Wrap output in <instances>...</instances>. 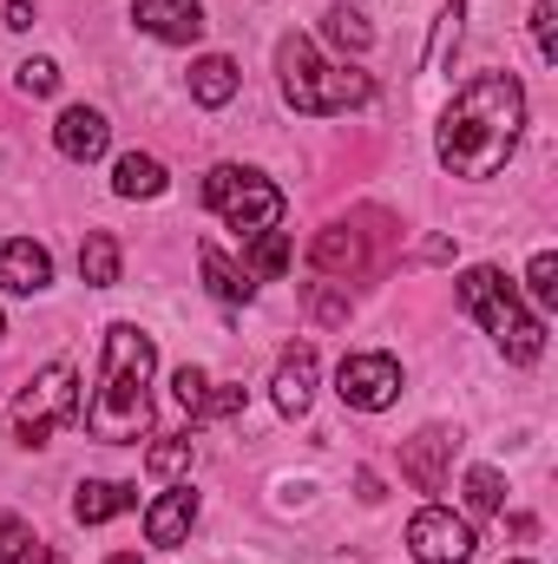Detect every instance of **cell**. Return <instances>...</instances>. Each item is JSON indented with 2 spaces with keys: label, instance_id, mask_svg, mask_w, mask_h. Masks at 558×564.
Instances as JSON below:
<instances>
[{
  "label": "cell",
  "instance_id": "cell-14",
  "mask_svg": "<svg viewBox=\"0 0 558 564\" xmlns=\"http://www.w3.org/2000/svg\"><path fill=\"white\" fill-rule=\"evenodd\" d=\"M309 401H315V348L296 341L277 361V408L282 414H309Z\"/></svg>",
  "mask_w": 558,
  "mask_h": 564
},
{
  "label": "cell",
  "instance_id": "cell-19",
  "mask_svg": "<svg viewBox=\"0 0 558 564\" xmlns=\"http://www.w3.org/2000/svg\"><path fill=\"white\" fill-rule=\"evenodd\" d=\"M79 276L93 282V289H112V282H119V243H112L106 230H93V237L79 243Z\"/></svg>",
  "mask_w": 558,
  "mask_h": 564
},
{
  "label": "cell",
  "instance_id": "cell-23",
  "mask_svg": "<svg viewBox=\"0 0 558 564\" xmlns=\"http://www.w3.org/2000/svg\"><path fill=\"white\" fill-rule=\"evenodd\" d=\"M329 40L348 46V53H368V46H375V26H368L355 7H329Z\"/></svg>",
  "mask_w": 558,
  "mask_h": 564
},
{
  "label": "cell",
  "instance_id": "cell-11",
  "mask_svg": "<svg viewBox=\"0 0 558 564\" xmlns=\"http://www.w3.org/2000/svg\"><path fill=\"white\" fill-rule=\"evenodd\" d=\"M46 282H53V257L33 237H7L0 243V289L7 295H40Z\"/></svg>",
  "mask_w": 558,
  "mask_h": 564
},
{
  "label": "cell",
  "instance_id": "cell-1",
  "mask_svg": "<svg viewBox=\"0 0 558 564\" xmlns=\"http://www.w3.org/2000/svg\"><path fill=\"white\" fill-rule=\"evenodd\" d=\"M519 132H526V86L513 73H480L440 112L433 151H440V164L453 177H493L513 158Z\"/></svg>",
  "mask_w": 558,
  "mask_h": 564
},
{
  "label": "cell",
  "instance_id": "cell-4",
  "mask_svg": "<svg viewBox=\"0 0 558 564\" xmlns=\"http://www.w3.org/2000/svg\"><path fill=\"white\" fill-rule=\"evenodd\" d=\"M460 302L486 322V335H493L513 361H539V355H546V322L513 295V282L500 276V270H486V263L466 270V276H460Z\"/></svg>",
  "mask_w": 558,
  "mask_h": 564
},
{
  "label": "cell",
  "instance_id": "cell-29",
  "mask_svg": "<svg viewBox=\"0 0 558 564\" xmlns=\"http://www.w3.org/2000/svg\"><path fill=\"white\" fill-rule=\"evenodd\" d=\"M309 315L335 328V322H348V295H335V289H322V282H309Z\"/></svg>",
  "mask_w": 558,
  "mask_h": 564
},
{
  "label": "cell",
  "instance_id": "cell-15",
  "mask_svg": "<svg viewBox=\"0 0 558 564\" xmlns=\"http://www.w3.org/2000/svg\"><path fill=\"white\" fill-rule=\"evenodd\" d=\"M132 506H139L132 486H119V479H86L79 499H73V519H79V525H106V519H119V512H132Z\"/></svg>",
  "mask_w": 558,
  "mask_h": 564
},
{
  "label": "cell",
  "instance_id": "cell-28",
  "mask_svg": "<svg viewBox=\"0 0 558 564\" xmlns=\"http://www.w3.org/2000/svg\"><path fill=\"white\" fill-rule=\"evenodd\" d=\"M20 93H26V99L60 93V66H53V59H26V66H20Z\"/></svg>",
  "mask_w": 558,
  "mask_h": 564
},
{
  "label": "cell",
  "instance_id": "cell-7",
  "mask_svg": "<svg viewBox=\"0 0 558 564\" xmlns=\"http://www.w3.org/2000/svg\"><path fill=\"white\" fill-rule=\"evenodd\" d=\"M335 394H342L348 408H362V414H382V408H395V394H401V361H395V355H348L342 375H335Z\"/></svg>",
  "mask_w": 558,
  "mask_h": 564
},
{
  "label": "cell",
  "instance_id": "cell-24",
  "mask_svg": "<svg viewBox=\"0 0 558 564\" xmlns=\"http://www.w3.org/2000/svg\"><path fill=\"white\" fill-rule=\"evenodd\" d=\"M466 506H473V512H500V506H506V486H500V473L473 466V473H466Z\"/></svg>",
  "mask_w": 558,
  "mask_h": 564
},
{
  "label": "cell",
  "instance_id": "cell-16",
  "mask_svg": "<svg viewBox=\"0 0 558 564\" xmlns=\"http://www.w3.org/2000/svg\"><path fill=\"white\" fill-rule=\"evenodd\" d=\"M309 263L329 270V276H355V270H362V230H348V224L322 230V237L309 243Z\"/></svg>",
  "mask_w": 558,
  "mask_h": 564
},
{
  "label": "cell",
  "instance_id": "cell-17",
  "mask_svg": "<svg viewBox=\"0 0 558 564\" xmlns=\"http://www.w3.org/2000/svg\"><path fill=\"white\" fill-rule=\"evenodd\" d=\"M191 99H197V106H230V99H237V66H230L224 53L197 59V66H191Z\"/></svg>",
  "mask_w": 558,
  "mask_h": 564
},
{
  "label": "cell",
  "instance_id": "cell-27",
  "mask_svg": "<svg viewBox=\"0 0 558 564\" xmlns=\"http://www.w3.org/2000/svg\"><path fill=\"white\" fill-rule=\"evenodd\" d=\"M26 558H33V532L13 512H0V564H26Z\"/></svg>",
  "mask_w": 558,
  "mask_h": 564
},
{
  "label": "cell",
  "instance_id": "cell-31",
  "mask_svg": "<svg viewBox=\"0 0 558 564\" xmlns=\"http://www.w3.org/2000/svg\"><path fill=\"white\" fill-rule=\"evenodd\" d=\"M237 408H244V388H217V394H204L197 414H217V421H224V414H237Z\"/></svg>",
  "mask_w": 558,
  "mask_h": 564
},
{
  "label": "cell",
  "instance_id": "cell-32",
  "mask_svg": "<svg viewBox=\"0 0 558 564\" xmlns=\"http://www.w3.org/2000/svg\"><path fill=\"white\" fill-rule=\"evenodd\" d=\"M7 26L26 33V26H33V7H26V0H7Z\"/></svg>",
  "mask_w": 558,
  "mask_h": 564
},
{
  "label": "cell",
  "instance_id": "cell-18",
  "mask_svg": "<svg viewBox=\"0 0 558 564\" xmlns=\"http://www.w3.org/2000/svg\"><path fill=\"white\" fill-rule=\"evenodd\" d=\"M112 191H119V197H158V191H164V164H158V158H144V151L119 158Z\"/></svg>",
  "mask_w": 558,
  "mask_h": 564
},
{
  "label": "cell",
  "instance_id": "cell-34",
  "mask_svg": "<svg viewBox=\"0 0 558 564\" xmlns=\"http://www.w3.org/2000/svg\"><path fill=\"white\" fill-rule=\"evenodd\" d=\"M106 564H139V552H112Z\"/></svg>",
  "mask_w": 558,
  "mask_h": 564
},
{
  "label": "cell",
  "instance_id": "cell-9",
  "mask_svg": "<svg viewBox=\"0 0 558 564\" xmlns=\"http://www.w3.org/2000/svg\"><path fill=\"white\" fill-rule=\"evenodd\" d=\"M53 144H60V158L93 164V158H106L112 126H106V112H93V106H66V112H60V126H53Z\"/></svg>",
  "mask_w": 558,
  "mask_h": 564
},
{
  "label": "cell",
  "instance_id": "cell-6",
  "mask_svg": "<svg viewBox=\"0 0 558 564\" xmlns=\"http://www.w3.org/2000/svg\"><path fill=\"white\" fill-rule=\"evenodd\" d=\"M73 421H79V375H73V361H53L13 401V440L20 446H46L60 426H73Z\"/></svg>",
  "mask_w": 558,
  "mask_h": 564
},
{
  "label": "cell",
  "instance_id": "cell-12",
  "mask_svg": "<svg viewBox=\"0 0 558 564\" xmlns=\"http://www.w3.org/2000/svg\"><path fill=\"white\" fill-rule=\"evenodd\" d=\"M447 459H453V433H447V426H420L415 440L401 446V473L415 479L420 492H440V479H447Z\"/></svg>",
  "mask_w": 558,
  "mask_h": 564
},
{
  "label": "cell",
  "instance_id": "cell-30",
  "mask_svg": "<svg viewBox=\"0 0 558 564\" xmlns=\"http://www.w3.org/2000/svg\"><path fill=\"white\" fill-rule=\"evenodd\" d=\"M171 388H178V408H184V414H197V408H204V394H211V381H204L197 368H178V381H171Z\"/></svg>",
  "mask_w": 558,
  "mask_h": 564
},
{
  "label": "cell",
  "instance_id": "cell-33",
  "mask_svg": "<svg viewBox=\"0 0 558 564\" xmlns=\"http://www.w3.org/2000/svg\"><path fill=\"white\" fill-rule=\"evenodd\" d=\"M26 564H66V552H60V545H40V539H33V558Z\"/></svg>",
  "mask_w": 558,
  "mask_h": 564
},
{
  "label": "cell",
  "instance_id": "cell-35",
  "mask_svg": "<svg viewBox=\"0 0 558 564\" xmlns=\"http://www.w3.org/2000/svg\"><path fill=\"white\" fill-rule=\"evenodd\" d=\"M519 564H526V558H519Z\"/></svg>",
  "mask_w": 558,
  "mask_h": 564
},
{
  "label": "cell",
  "instance_id": "cell-26",
  "mask_svg": "<svg viewBox=\"0 0 558 564\" xmlns=\"http://www.w3.org/2000/svg\"><path fill=\"white\" fill-rule=\"evenodd\" d=\"M533 40H539V59L558 66V0H539L533 7Z\"/></svg>",
  "mask_w": 558,
  "mask_h": 564
},
{
  "label": "cell",
  "instance_id": "cell-5",
  "mask_svg": "<svg viewBox=\"0 0 558 564\" xmlns=\"http://www.w3.org/2000/svg\"><path fill=\"white\" fill-rule=\"evenodd\" d=\"M204 204L237 230V237H257V230H277L282 224V191L270 177L244 171V164H217L204 177Z\"/></svg>",
  "mask_w": 558,
  "mask_h": 564
},
{
  "label": "cell",
  "instance_id": "cell-10",
  "mask_svg": "<svg viewBox=\"0 0 558 564\" xmlns=\"http://www.w3.org/2000/svg\"><path fill=\"white\" fill-rule=\"evenodd\" d=\"M132 20H139L151 40H171V46L204 40V7H197V0H139Z\"/></svg>",
  "mask_w": 558,
  "mask_h": 564
},
{
  "label": "cell",
  "instance_id": "cell-21",
  "mask_svg": "<svg viewBox=\"0 0 558 564\" xmlns=\"http://www.w3.org/2000/svg\"><path fill=\"white\" fill-rule=\"evenodd\" d=\"M144 473H151V479H178V473H191V440H184V433H164V440L144 453Z\"/></svg>",
  "mask_w": 558,
  "mask_h": 564
},
{
  "label": "cell",
  "instance_id": "cell-20",
  "mask_svg": "<svg viewBox=\"0 0 558 564\" xmlns=\"http://www.w3.org/2000/svg\"><path fill=\"white\" fill-rule=\"evenodd\" d=\"M197 263H204V282H211V295H217V302H250V289H257V282L237 276V270L224 263V250H211V243H204V250H197Z\"/></svg>",
  "mask_w": 558,
  "mask_h": 564
},
{
  "label": "cell",
  "instance_id": "cell-22",
  "mask_svg": "<svg viewBox=\"0 0 558 564\" xmlns=\"http://www.w3.org/2000/svg\"><path fill=\"white\" fill-rule=\"evenodd\" d=\"M289 270V230H257L250 237V276H282Z\"/></svg>",
  "mask_w": 558,
  "mask_h": 564
},
{
  "label": "cell",
  "instance_id": "cell-13",
  "mask_svg": "<svg viewBox=\"0 0 558 564\" xmlns=\"http://www.w3.org/2000/svg\"><path fill=\"white\" fill-rule=\"evenodd\" d=\"M191 525H197V492H191V486H171V492L144 512V539H151V545H164V552H171V545H184V532H191Z\"/></svg>",
  "mask_w": 558,
  "mask_h": 564
},
{
  "label": "cell",
  "instance_id": "cell-2",
  "mask_svg": "<svg viewBox=\"0 0 558 564\" xmlns=\"http://www.w3.org/2000/svg\"><path fill=\"white\" fill-rule=\"evenodd\" d=\"M151 361H158V348H151L144 328H132V322H112V328H106L99 394H93L86 414H79L93 440L126 446V440H139L144 433V421H151Z\"/></svg>",
  "mask_w": 558,
  "mask_h": 564
},
{
  "label": "cell",
  "instance_id": "cell-25",
  "mask_svg": "<svg viewBox=\"0 0 558 564\" xmlns=\"http://www.w3.org/2000/svg\"><path fill=\"white\" fill-rule=\"evenodd\" d=\"M526 289H533V302H539V308H552V302H558V257H552V250H539V257H533Z\"/></svg>",
  "mask_w": 558,
  "mask_h": 564
},
{
  "label": "cell",
  "instance_id": "cell-3",
  "mask_svg": "<svg viewBox=\"0 0 558 564\" xmlns=\"http://www.w3.org/2000/svg\"><path fill=\"white\" fill-rule=\"evenodd\" d=\"M277 66H282V93H289V106L309 112V119H329V112H348V106L375 99V79H368V73H355V66H329L302 33H289V40L277 46Z\"/></svg>",
  "mask_w": 558,
  "mask_h": 564
},
{
  "label": "cell",
  "instance_id": "cell-8",
  "mask_svg": "<svg viewBox=\"0 0 558 564\" xmlns=\"http://www.w3.org/2000/svg\"><path fill=\"white\" fill-rule=\"evenodd\" d=\"M473 525L466 519H453V512H440V506H427V512H415L408 519V552H415L420 564H466L473 558Z\"/></svg>",
  "mask_w": 558,
  "mask_h": 564
}]
</instances>
